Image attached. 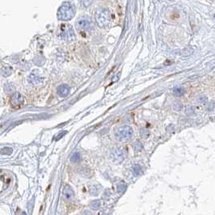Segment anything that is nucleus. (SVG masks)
Wrapping results in <instances>:
<instances>
[{
  "instance_id": "nucleus-1",
  "label": "nucleus",
  "mask_w": 215,
  "mask_h": 215,
  "mask_svg": "<svg viewBox=\"0 0 215 215\" xmlns=\"http://www.w3.org/2000/svg\"><path fill=\"white\" fill-rule=\"evenodd\" d=\"M132 135V128L128 125L120 126L115 130V137L119 142H125V141L130 140Z\"/></svg>"
},
{
  "instance_id": "nucleus-2",
  "label": "nucleus",
  "mask_w": 215,
  "mask_h": 215,
  "mask_svg": "<svg viewBox=\"0 0 215 215\" xmlns=\"http://www.w3.org/2000/svg\"><path fill=\"white\" fill-rule=\"evenodd\" d=\"M125 151L121 148H117L116 150H114L111 154V157L115 162L117 163H121V161L124 160V158H125Z\"/></svg>"
},
{
  "instance_id": "nucleus-3",
  "label": "nucleus",
  "mask_w": 215,
  "mask_h": 215,
  "mask_svg": "<svg viewBox=\"0 0 215 215\" xmlns=\"http://www.w3.org/2000/svg\"><path fill=\"white\" fill-rule=\"evenodd\" d=\"M23 101V97L20 93L19 92H16L12 95V96L11 97V104L15 107L20 106Z\"/></svg>"
},
{
  "instance_id": "nucleus-4",
  "label": "nucleus",
  "mask_w": 215,
  "mask_h": 215,
  "mask_svg": "<svg viewBox=\"0 0 215 215\" xmlns=\"http://www.w3.org/2000/svg\"><path fill=\"white\" fill-rule=\"evenodd\" d=\"M70 87L66 84H62L57 88V95L60 97H66L70 94Z\"/></svg>"
},
{
  "instance_id": "nucleus-5",
  "label": "nucleus",
  "mask_w": 215,
  "mask_h": 215,
  "mask_svg": "<svg viewBox=\"0 0 215 215\" xmlns=\"http://www.w3.org/2000/svg\"><path fill=\"white\" fill-rule=\"evenodd\" d=\"M62 193H63V197H64V198H65L66 200L71 199V198L74 197V195H75L72 189H71L70 187L68 186V185H66V186L64 187Z\"/></svg>"
},
{
  "instance_id": "nucleus-6",
  "label": "nucleus",
  "mask_w": 215,
  "mask_h": 215,
  "mask_svg": "<svg viewBox=\"0 0 215 215\" xmlns=\"http://www.w3.org/2000/svg\"><path fill=\"white\" fill-rule=\"evenodd\" d=\"M132 172L134 176H139L143 174V169H142L140 165L135 164L134 166L132 167Z\"/></svg>"
},
{
  "instance_id": "nucleus-7",
  "label": "nucleus",
  "mask_w": 215,
  "mask_h": 215,
  "mask_svg": "<svg viewBox=\"0 0 215 215\" xmlns=\"http://www.w3.org/2000/svg\"><path fill=\"white\" fill-rule=\"evenodd\" d=\"M81 160V155L78 151H75L70 156V162L72 163H78Z\"/></svg>"
},
{
  "instance_id": "nucleus-8",
  "label": "nucleus",
  "mask_w": 215,
  "mask_h": 215,
  "mask_svg": "<svg viewBox=\"0 0 215 215\" xmlns=\"http://www.w3.org/2000/svg\"><path fill=\"white\" fill-rule=\"evenodd\" d=\"M173 92L176 96H182L185 93V89L184 88H181V87H177V88H174Z\"/></svg>"
},
{
  "instance_id": "nucleus-9",
  "label": "nucleus",
  "mask_w": 215,
  "mask_h": 215,
  "mask_svg": "<svg viewBox=\"0 0 215 215\" xmlns=\"http://www.w3.org/2000/svg\"><path fill=\"white\" fill-rule=\"evenodd\" d=\"M100 207V201L99 200L93 201L91 203V205H90V208L93 210H98Z\"/></svg>"
},
{
  "instance_id": "nucleus-10",
  "label": "nucleus",
  "mask_w": 215,
  "mask_h": 215,
  "mask_svg": "<svg viewBox=\"0 0 215 215\" xmlns=\"http://www.w3.org/2000/svg\"><path fill=\"white\" fill-rule=\"evenodd\" d=\"M143 143L139 142V141H137V142H135L134 143V149L135 151H140L143 149Z\"/></svg>"
},
{
  "instance_id": "nucleus-11",
  "label": "nucleus",
  "mask_w": 215,
  "mask_h": 215,
  "mask_svg": "<svg viewBox=\"0 0 215 215\" xmlns=\"http://www.w3.org/2000/svg\"><path fill=\"white\" fill-rule=\"evenodd\" d=\"M126 189V184H124V182L120 183L117 185V192H123Z\"/></svg>"
},
{
  "instance_id": "nucleus-12",
  "label": "nucleus",
  "mask_w": 215,
  "mask_h": 215,
  "mask_svg": "<svg viewBox=\"0 0 215 215\" xmlns=\"http://www.w3.org/2000/svg\"><path fill=\"white\" fill-rule=\"evenodd\" d=\"M12 151H13V150H12V148L11 147H4L2 149V154L3 155H11L12 153Z\"/></svg>"
},
{
  "instance_id": "nucleus-13",
  "label": "nucleus",
  "mask_w": 215,
  "mask_h": 215,
  "mask_svg": "<svg viewBox=\"0 0 215 215\" xmlns=\"http://www.w3.org/2000/svg\"><path fill=\"white\" fill-rule=\"evenodd\" d=\"M140 134L141 137H143V138H147L150 134H149V131L146 129H143V130H141Z\"/></svg>"
},
{
  "instance_id": "nucleus-14",
  "label": "nucleus",
  "mask_w": 215,
  "mask_h": 215,
  "mask_svg": "<svg viewBox=\"0 0 215 215\" xmlns=\"http://www.w3.org/2000/svg\"><path fill=\"white\" fill-rule=\"evenodd\" d=\"M66 131H62L61 133H59L58 134H57L56 136H55V140H59L60 138H62L63 136L65 134H66Z\"/></svg>"
}]
</instances>
